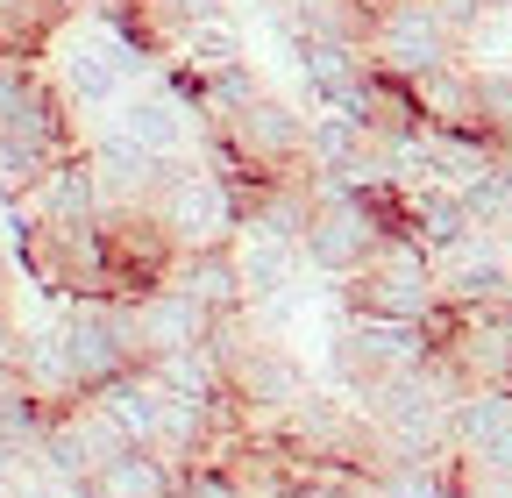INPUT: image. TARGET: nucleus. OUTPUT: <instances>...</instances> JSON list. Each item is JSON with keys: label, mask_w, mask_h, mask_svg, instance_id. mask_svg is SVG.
<instances>
[{"label": "nucleus", "mask_w": 512, "mask_h": 498, "mask_svg": "<svg viewBox=\"0 0 512 498\" xmlns=\"http://www.w3.org/2000/svg\"><path fill=\"white\" fill-rule=\"evenodd\" d=\"M86 164H93V185H100V207H107V214H143V207L157 200L164 171H171V164H157L143 143H128L121 129L93 136V143H86Z\"/></svg>", "instance_id": "nucleus-12"}, {"label": "nucleus", "mask_w": 512, "mask_h": 498, "mask_svg": "<svg viewBox=\"0 0 512 498\" xmlns=\"http://www.w3.org/2000/svg\"><path fill=\"white\" fill-rule=\"evenodd\" d=\"M264 8H271V15H278V8H285V0H264Z\"/></svg>", "instance_id": "nucleus-29"}, {"label": "nucleus", "mask_w": 512, "mask_h": 498, "mask_svg": "<svg viewBox=\"0 0 512 498\" xmlns=\"http://www.w3.org/2000/svg\"><path fill=\"white\" fill-rule=\"evenodd\" d=\"M427 129H477V72L470 65H441L427 79H413Z\"/></svg>", "instance_id": "nucleus-19"}, {"label": "nucleus", "mask_w": 512, "mask_h": 498, "mask_svg": "<svg viewBox=\"0 0 512 498\" xmlns=\"http://www.w3.org/2000/svg\"><path fill=\"white\" fill-rule=\"evenodd\" d=\"M100 406L114 413V427H121L136 449H157V434H164V385L150 378V370H143V378L107 385V392H100Z\"/></svg>", "instance_id": "nucleus-20"}, {"label": "nucleus", "mask_w": 512, "mask_h": 498, "mask_svg": "<svg viewBox=\"0 0 512 498\" xmlns=\"http://www.w3.org/2000/svg\"><path fill=\"white\" fill-rule=\"evenodd\" d=\"M178 484H185V463L178 456H164V449H121L72 498H178Z\"/></svg>", "instance_id": "nucleus-14"}, {"label": "nucleus", "mask_w": 512, "mask_h": 498, "mask_svg": "<svg viewBox=\"0 0 512 498\" xmlns=\"http://www.w3.org/2000/svg\"><path fill=\"white\" fill-rule=\"evenodd\" d=\"M15 498H72V491H64L57 477H43V470H36V477H22V484H15Z\"/></svg>", "instance_id": "nucleus-27"}, {"label": "nucleus", "mask_w": 512, "mask_h": 498, "mask_svg": "<svg viewBox=\"0 0 512 498\" xmlns=\"http://www.w3.org/2000/svg\"><path fill=\"white\" fill-rule=\"evenodd\" d=\"M221 136H228L256 171H264V178H313V164H306V114H292L271 86L256 93Z\"/></svg>", "instance_id": "nucleus-7"}, {"label": "nucleus", "mask_w": 512, "mask_h": 498, "mask_svg": "<svg viewBox=\"0 0 512 498\" xmlns=\"http://www.w3.org/2000/svg\"><path fill=\"white\" fill-rule=\"evenodd\" d=\"M136 72H150V65L93 22V36H86V43H64V57H57V93L72 100V114H93V107H114V100H121V86L136 79Z\"/></svg>", "instance_id": "nucleus-9"}, {"label": "nucleus", "mask_w": 512, "mask_h": 498, "mask_svg": "<svg viewBox=\"0 0 512 498\" xmlns=\"http://www.w3.org/2000/svg\"><path fill=\"white\" fill-rule=\"evenodd\" d=\"M505 427H512V385H470L448 413V442H456L463 463H477Z\"/></svg>", "instance_id": "nucleus-16"}, {"label": "nucleus", "mask_w": 512, "mask_h": 498, "mask_svg": "<svg viewBox=\"0 0 512 498\" xmlns=\"http://www.w3.org/2000/svg\"><path fill=\"white\" fill-rule=\"evenodd\" d=\"M441 356L456 363L463 385H512V306H477V314H448Z\"/></svg>", "instance_id": "nucleus-11"}, {"label": "nucleus", "mask_w": 512, "mask_h": 498, "mask_svg": "<svg viewBox=\"0 0 512 498\" xmlns=\"http://www.w3.org/2000/svg\"><path fill=\"white\" fill-rule=\"evenodd\" d=\"M15 349H22V328L0 314V378H8V363H15Z\"/></svg>", "instance_id": "nucleus-28"}, {"label": "nucleus", "mask_w": 512, "mask_h": 498, "mask_svg": "<svg viewBox=\"0 0 512 498\" xmlns=\"http://www.w3.org/2000/svg\"><path fill=\"white\" fill-rule=\"evenodd\" d=\"M463 207H470V221H477V228H498V235L512 228V157L463 185Z\"/></svg>", "instance_id": "nucleus-23"}, {"label": "nucleus", "mask_w": 512, "mask_h": 498, "mask_svg": "<svg viewBox=\"0 0 512 498\" xmlns=\"http://www.w3.org/2000/svg\"><path fill=\"white\" fill-rule=\"evenodd\" d=\"M370 65L392 72V79H427L441 65H463V43L448 36L434 0H392L370 29Z\"/></svg>", "instance_id": "nucleus-5"}, {"label": "nucleus", "mask_w": 512, "mask_h": 498, "mask_svg": "<svg viewBox=\"0 0 512 498\" xmlns=\"http://www.w3.org/2000/svg\"><path fill=\"white\" fill-rule=\"evenodd\" d=\"M114 129H121L128 143H143L157 164H185L192 150H200V136H207V129H200V114H192L164 79L143 86V93H128V100L114 107Z\"/></svg>", "instance_id": "nucleus-10"}, {"label": "nucleus", "mask_w": 512, "mask_h": 498, "mask_svg": "<svg viewBox=\"0 0 512 498\" xmlns=\"http://www.w3.org/2000/svg\"><path fill=\"white\" fill-rule=\"evenodd\" d=\"M171 292H185L207 321H235V314H249V285H242V264H235V242L200 249V257H178Z\"/></svg>", "instance_id": "nucleus-13"}, {"label": "nucleus", "mask_w": 512, "mask_h": 498, "mask_svg": "<svg viewBox=\"0 0 512 498\" xmlns=\"http://www.w3.org/2000/svg\"><path fill=\"white\" fill-rule=\"evenodd\" d=\"M8 385H22V392L43 399L50 413H64V406L86 399V385H79L72 356H64V335H57V328H50V335H22V349H15V363H8Z\"/></svg>", "instance_id": "nucleus-15"}, {"label": "nucleus", "mask_w": 512, "mask_h": 498, "mask_svg": "<svg viewBox=\"0 0 512 498\" xmlns=\"http://www.w3.org/2000/svg\"><path fill=\"white\" fill-rule=\"evenodd\" d=\"M136 314H143V335H150V356H171V349H200L207 335H214V321L192 306L185 292H150V299H136Z\"/></svg>", "instance_id": "nucleus-17"}, {"label": "nucleus", "mask_w": 512, "mask_h": 498, "mask_svg": "<svg viewBox=\"0 0 512 498\" xmlns=\"http://www.w3.org/2000/svg\"><path fill=\"white\" fill-rule=\"evenodd\" d=\"M441 306L448 314H477V306H512V242L498 228H477L456 257L434 264Z\"/></svg>", "instance_id": "nucleus-8"}, {"label": "nucleus", "mask_w": 512, "mask_h": 498, "mask_svg": "<svg viewBox=\"0 0 512 498\" xmlns=\"http://www.w3.org/2000/svg\"><path fill=\"white\" fill-rule=\"evenodd\" d=\"M0 8H8V0H0Z\"/></svg>", "instance_id": "nucleus-31"}, {"label": "nucleus", "mask_w": 512, "mask_h": 498, "mask_svg": "<svg viewBox=\"0 0 512 498\" xmlns=\"http://www.w3.org/2000/svg\"><path fill=\"white\" fill-rule=\"evenodd\" d=\"M178 498H256V484L242 477V463H235V456H207V463H185Z\"/></svg>", "instance_id": "nucleus-24"}, {"label": "nucleus", "mask_w": 512, "mask_h": 498, "mask_svg": "<svg viewBox=\"0 0 512 498\" xmlns=\"http://www.w3.org/2000/svg\"><path fill=\"white\" fill-rule=\"evenodd\" d=\"M441 356V335L434 321H356L342 314V335H335V378L349 399H363L370 385L399 378V370H420Z\"/></svg>", "instance_id": "nucleus-4"}, {"label": "nucleus", "mask_w": 512, "mask_h": 498, "mask_svg": "<svg viewBox=\"0 0 512 498\" xmlns=\"http://www.w3.org/2000/svg\"><path fill=\"white\" fill-rule=\"evenodd\" d=\"M335 299L356 321H434L441 314V278H434V257L413 235H392Z\"/></svg>", "instance_id": "nucleus-2"}, {"label": "nucleus", "mask_w": 512, "mask_h": 498, "mask_svg": "<svg viewBox=\"0 0 512 498\" xmlns=\"http://www.w3.org/2000/svg\"><path fill=\"white\" fill-rule=\"evenodd\" d=\"M363 498H377V491H363Z\"/></svg>", "instance_id": "nucleus-30"}, {"label": "nucleus", "mask_w": 512, "mask_h": 498, "mask_svg": "<svg viewBox=\"0 0 512 498\" xmlns=\"http://www.w3.org/2000/svg\"><path fill=\"white\" fill-rule=\"evenodd\" d=\"M57 335H64V356H72L86 399H100L121 378H143V370L157 363L136 299H107V292L100 299H72V314L57 321Z\"/></svg>", "instance_id": "nucleus-1"}, {"label": "nucleus", "mask_w": 512, "mask_h": 498, "mask_svg": "<svg viewBox=\"0 0 512 498\" xmlns=\"http://www.w3.org/2000/svg\"><path fill=\"white\" fill-rule=\"evenodd\" d=\"M406 228H413V242L427 249L434 264H441V257H456V249L477 235L463 193H420V200H406Z\"/></svg>", "instance_id": "nucleus-18"}, {"label": "nucleus", "mask_w": 512, "mask_h": 498, "mask_svg": "<svg viewBox=\"0 0 512 498\" xmlns=\"http://www.w3.org/2000/svg\"><path fill=\"white\" fill-rule=\"evenodd\" d=\"M477 129L512 157V65H477Z\"/></svg>", "instance_id": "nucleus-22"}, {"label": "nucleus", "mask_w": 512, "mask_h": 498, "mask_svg": "<svg viewBox=\"0 0 512 498\" xmlns=\"http://www.w3.org/2000/svg\"><path fill=\"white\" fill-rule=\"evenodd\" d=\"M29 79H36V57H15V50H0V129H8V114L22 107Z\"/></svg>", "instance_id": "nucleus-26"}, {"label": "nucleus", "mask_w": 512, "mask_h": 498, "mask_svg": "<svg viewBox=\"0 0 512 498\" xmlns=\"http://www.w3.org/2000/svg\"><path fill=\"white\" fill-rule=\"evenodd\" d=\"M171 271H178V242L150 207L107 214V299H150L171 285Z\"/></svg>", "instance_id": "nucleus-6"}, {"label": "nucleus", "mask_w": 512, "mask_h": 498, "mask_svg": "<svg viewBox=\"0 0 512 498\" xmlns=\"http://www.w3.org/2000/svg\"><path fill=\"white\" fill-rule=\"evenodd\" d=\"M235 264H242V285H249V306L271 299L292 285V271L306 264L299 242H271V235H235Z\"/></svg>", "instance_id": "nucleus-21"}, {"label": "nucleus", "mask_w": 512, "mask_h": 498, "mask_svg": "<svg viewBox=\"0 0 512 498\" xmlns=\"http://www.w3.org/2000/svg\"><path fill=\"white\" fill-rule=\"evenodd\" d=\"M150 214H157L164 235L178 242V257H200V249H221V242L242 235V207H235V193H228V178H214L200 157H185V164L164 171Z\"/></svg>", "instance_id": "nucleus-3"}, {"label": "nucleus", "mask_w": 512, "mask_h": 498, "mask_svg": "<svg viewBox=\"0 0 512 498\" xmlns=\"http://www.w3.org/2000/svg\"><path fill=\"white\" fill-rule=\"evenodd\" d=\"M157 8V22L185 43V36H200V29H214V22H228V0H150Z\"/></svg>", "instance_id": "nucleus-25"}]
</instances>
